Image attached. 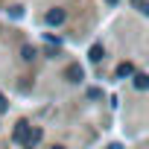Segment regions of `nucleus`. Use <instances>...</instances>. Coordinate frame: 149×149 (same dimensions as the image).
<instances>
[{
	"label": "nucleus",
	"instance_id": "obj_1",
	"mask_svg": "<svg viewBox=\"0 0 149 149\" xmlns=\"http://www.w3.org/2000/svg\"><path fill=\"white\" fill-rule=\"evenodd\" d=\"M64 76H67V82H73V85H76V82H82L85 70H82V64H76V61H73V64H67V73H64Z\"/></svg>",
	"mask_w": 149,
	"mask_h": 149
},
{
	"label": "nucleus",
	"instance_id": "obj_2",
	"mask_svg": "<svg viewBox=\"0 0 149 149\" xmlns=\"http://www.w3.org/2000/svg\"><path fill=\"white\" fill-rule=\"evenodd\" d=\"M41 134H44V132H41L38 126H32V129H29V134H26V140H24L21 146H24V149H35V146H38V140H41Z\"/></svg>",
	"mask_w": 149,
	"mask_h": 149
},
{
	"label": "nucleus",
	"instance_id": "obj_3",
	"mask_svg": "<svg viewBox=\"0 0 149 149\" xmlns=\"http://www.w3.org/2000/svg\"><path fill=\"white\" fill-rule=\"evenodd\" d=\"M64 18H67V12H64V9H50L44 21H47L50 26H58V24H64Z\"/></svg>",
	"mask_w": 149,
	"mask_h": 149
},
{
	"label": "nucleus",
	"instance_id": "obj_4",
	"mask_svg": "<svg viewBox=\"0 0 149 149\" xmlns=\"http://www.w3.org/2000/svg\"><path fill=\"white\" fill-rule=\"evenodd\" d=\"M117 76H120V79H126V76H134V64H132V61H123V64H117Z\"/></svg>",
	"mask_w": 149,
	"mask_h": 149
},
{
	"label": "nucleus",
	"instance_id": "obj_5",
	"mask_svg": "<svg viewBox=\"0 0 149 149\" xmlns=\"http://www.w3.org/2000/svg\"><path fill=\"white\" fill-rule=\"evenodd\" d=\"M134 88L137 91H149V76L146 73H134Z\"/></svg>",
	"mask_w": 149,
	"mask_h": 149
},
{
	"label": "nucleus",
	"instance_id": "obj_6",
	"mask_svg": "<svg viewBox=\"0 0 149 149\" xmlns=\"http://www.w3.org/2000/svg\"><path fill=\"white\" fill-rule=\"evenodd\" d=\"M88 56H91V61H102V56H105V50H102V44H94Z\"/></svg>",
	"mask_w": 149,
	"mask_h": 149
},
{
	"label": "nucleus",
	"instance_id": "obj_7",
	"mask_svg": "<svg viewBox=\"0 0 149 149\" xmlns=\"http://www.w3.org/2000/svg\"><path fill=\"white\" fill-rule=\"evenodd\" d=\"M132 6H134V9H140V12L149 18V3H146V0H132Z\"/></svg>",
	"mask_w": 149,
	"mask_h": 149
},
{
	"label": "nucleus",
	"instance_id": "obj_8",
	"mask_svg": "<svg viewBox=\"0 0 149 149\" xmlns=\"http://www.w3.org/2000/svg\"><path fill=\"white\" fill-rule=\"evenodd\" d=\"M24 58L32 61V58H35V47H24Z\"/></svg>",
	"mask_w": 149,
	"mask_h": 149
},
{
	"label": "nucleus",
	"instance_id": "obj_9",
	"mask_svg": "<svg viewBox=\"0 0 149 149\" xmlns=\"http://www.w3.org/2000/svg\"><path fill=\"white\" fill-rule=\"evenodd\" d=\"M88 100H102V91H100V88H91V91H88Z\"/></svg>",
	"mask_w": 149,
	"mask_h": 149
},
{
	"label": "nucleus",
	"instance_id": "obj_10",
	"mask_svg": "<svg viewBox=\"0 0 149 149\" xmlns=\"http://www.w3.org/2000/svg\"><path fill=\"white\" fill-rule=\"evenodd\" d=\"M21 12H24L21 6H12V9H9V15H12V18H21Z\"/></svg>",
	"mask_w": 149,
	"mask_h": 149
},
{
	"label": "nucleus",
	"instance_id": "obj_11",
	"mask_svg": "<svg viewBox=\"0 0 149 149\" xmlns=\"http://www.w3.org/2000/svg\"><path fill=\"white\" fill-rule=\"evenodd\" d=\"M6 108H9V102H6V97H3V94H0V114H3Z\"/></svg>",
	"mask_w": 149,
	"mask_h": 149
},
{
	"label": "nucleus",
	"instance_id": "obj_12",
	"mask_svg": "<svg viewBox=\"0 0 149 149\" xmlns=\"http://www.w3.org/2000/svg\"><path fill=\"white\" fill-rule=\"evenodd\" d=\"M108 149H123V146H120V143H111V146H108Z\"/></svg>",
	"mask_w": 149,
	"mask_h": 149
},
{
	"label": "nucleus",
	"instance_id": "obj_13",
	"mask_svg": "<svg viewBox=\"0 0 149 149\" xmlns=\"http://www.w3.org/2000/svg\"><path fill=\"white\" fill-rule=\"evenodd\" d=\"M53 149H64V146H53Z\"/></svg>",
	"mask_w": 149,
	"mask_h": 149
},
{
	"label": "nucleus",
	"instance_id": "obj_14",
	"mask_svg": "<svg viewBox=\"0 0 149 149\" xmlns=\"http://www.w3.org/2000/svg\"><path fill=\"white\" fill-rule=\"evenodd\" d=\"M108 3H117V0H108Z\"/></svg>",
	"mask_w": 149,
	"mask_h": 149
}]
</instances>
